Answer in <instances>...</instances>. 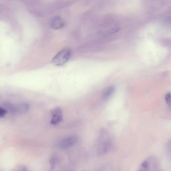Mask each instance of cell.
<instances>
[{
	"instance_id": "cell-3",
	"label": "cell",
	"mask_w": 171,
	"mask_h": 171,
	"mask_svg": "<svg viewBox=\"0 0 171 171\" xmlns=\"http://www.w3.org/2000/svg\"><path fill=\"white\" fill-rule=\"evenodd\" d=\"M77 141L78 138L76 136H69L62 141L60 143V147L63 149H68L74 145Z\"/></svg>"
},
{
	"instance_id": "cell-11",
	"label": "cell",
	"mask_w": 171,
	"mask_h": 171,
	"mask_svg": "<svg viewBox=\"0 0 171 171\" xmlns=\"http://www.w3.org/2000/svg\"><path fill=\"white\" fill-rule=\"evenodd\" d=\"M120 29L121 28L119 27L114 28L109 30L106 32L107 34L112 35L118 32Z\"/></svg>"
},
{
	"instance_id": "cell-2",
	"label": "cell",
	"mask_w": 171,
	"mask_h": 171,
	"mask_svg": "<svg viewBox=\"0 0 171 171\" xmlns=\"http://www.w3.org/2000/svg\"><path fill=\"white\" fill-rule=\"evenodd\" d=\"M159 169V164L156 157L151 156L144 161L140 166V171H157Z\"/></svg>"
},
{
	"instance_id": "cell-13",
	"label": "cell",
	"mask_w": 171,
	"mask_h": 171,
	"mask_svg": "<svg viewBox=\"0 0 171 171\" xmlns=\"http://www.w3.org/2000/svg\"><path fill=\"white\" fill-rule=\"evenodd\" d=\"M19 170L20 171H28V169L27 167L25 166H21L19 168Z\"/></svg>"
},
{
	"instance_id": "cell-12",
	"label": "cell",
	"mask_w": 171,
	"mask_h": 171,
	"mask_svg": "<svg viewBox=\"0 0 171 171\" xmlns=\"http://www.w3.org/2000/svg\"><path fill=\"white\" fill-rule=\"evenodd\" d=\"M8 112L7 110L3 108L2 107H1V108H0V117L1 118L4 117Z\"/></svg>"
},
{
	"instance_id": "cell-1",
	"label": "cell",
	"mask_w": 171,
	"mask_h": 171,
	"mask_svg": "<svg viewBox=\"0 0 171 171\" xmlns=\"http://www.w3.org/2000/svg\"><path fill=\"white\" fill-rule=\"evenodd\" d=\"M71 56V51L69 49H63L59 52L53 58L52 63L55 66H61L68 61Z\"/></svg>"
},
{
	"instance_id": "cell-14",
	"label": "cell",
	"mask_w": 171,
	"mask_h": 171,
	"mask_svg": "<svg viewBox=\"0 0 171 171\" xmlns=\"http://www.w3.org/2000/svg\"><path fill=\"white\" fill-rule=\"evenodd\" d=\"M170 19H171V17H170Z\"/></svg>"
},
{
	"instance_id": "cell-8",
	"label": "cell",
	"mask_w": 171,
	"mask_h": 171,
	"mask_svg": "<svg viewBox=\"0 0 171 171\" xmlns=\"http://www.w3.org/2000/svg\"><path fill=\"white\" fill-rule=\"evenodd\" d=\"M166 151L167 156L171 161V139L167 142L166 146Z\"/></svg>"
},
{
	"instance_id": "cell-5",
	"label": "cell",
	"mask_w": 171,
	"mask_h": 171,
	"mask_svg": "<svg viewBox=\"0 0 171 171\" xmlns=\"http://www.w3.org/2000/svg\"><path fill=\"white\" fill-rule=\"evenodd\" d=\"M50 25L52 29H58L62 28L65 26V22L60 17L55 16L50 20Z\"/></svg>"
},
{
	"instance_id": "cell-6",
	"label": "cell",
	"mask_w": 171,
	"mask_h": 171,
	"mask_svg": "<svg viewBox=\"0 0 171 171\" xmlns=\"http://www.w3.org/2000/svg\"><path fill=\"white\" fill-rule=\"evenodd\" d=\"M29 106L27 103H20L15 106V115H22L28 111Z\"/></svg>"
},
{
	"instance_id": "cell-4",
	"label": "cell",
	"mask_w": 171,
	"mask_h": 171,
	"mask_svg": "<svg viewBox=\"0 0 171 171\" xmlns=\"http://www.w3.org/2000/svg\"><path fill=\"white\" fill-rule=\"evenodd\" d=\"M63 111L61 108H57L53 110L51 114L52 115L50 123L52 125H56L61 122L63 119Z\"/></svg>"
},
{
	"instance_id": "cell-7",
	"label": "cell",
	"mask_w": 171,
	"mask_h": 171,
	"mask_svg": "<svg viewBox=\"0 0 171 171\" xmlns=\"http://www.w3.org/2000/svg\"><path fill=\"white\" fill-rule=\"evenodd\" d=\"M116 90V87L111 85L107 87L105 90L102 95V98L104 100H108L115 92Z\"/></svg>"
},
{
	"instance_id": "cell-10",
	"label": "cell",
	"mask_w": 171,
	"mask_h": 171,
	"mask_svg": "<svg viewBox=\"0 0 171 171\" xmlns=\"http://www.w3.org/2000/svg\"><path fill=\"white\" fill-rule=\"evenodd\" d=\"M50 162L51 169L53 170L54 169L55 166L56 157L55 155L52 156L50 158Z\"/></svg>"
},
{
	"instance_id": "cell-9",
	"label": "cell",
	"mask_w": 171,
	"mask_h": 171,
	"mask_svg": "<svg viewBox=\"0 0 171 171\" xmlns=\"http://www.w3.org/2000/svg\"><path fill=\"white\" fill-rule=\"evenodd\" d=\"M165 100L169 108L171 110V93H167L165 96Z\"/></svg>"
}]
</instances>
